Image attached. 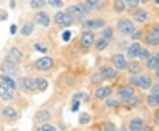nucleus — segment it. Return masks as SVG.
Returning <instances> with one entry per match:
<instances>
[{"label": "nucleus", "mask_w": 159, "mask_h": 131, "mask_svg": "<svg viewBox=\"0 0 159 131\" xmlns=\"http://www.w3.org/2000/svg\"><path fill=\"white\" fill-rule=\"evenodd\" d=\"M102 34H103L104 38H106V39H108L110 40L111 39H112V37H113V29L111 28V27H107V28L103 30Z\"/></svg>", "instance_id": "obj_37"}, {"label": "nucleus", "mask_w": 159, "mask_h": 131, "mask_svg": "<svg viewBox=\"0 0 159 131\" xmlns=\"http://www.w3.org/2000/svg\"><path fill=\"white\" fill-rule=\"evenodd\" d=\"M94 40H95V37H94L93 33H91L90 31L84 32L80 37V45L84 49H89L91 46L93 45Z\"/></svg>", "instance_id": "obj_11"}, {"label": "nucleus", "mask_w": 159, "mask_h": 131, "mask_svg": "<svg viewBox=\"0 0 159 131\" xmlns=\"http://www.w3.org/2000/svg\"><path fill=\"white\" fill-rule=\"evenodd\" d=\"M118 95L122 99L134 96V89L131 86H123L118 90Z\"/></svg>", "instance_id": "obj_15"}, {"label": "nucleus", "mask_w": 159, "mask_h": 131, "mask_svg": "<svg viewBox=\"0 0 159 131\" xmlns=\"http://www.w3.org/2000/svg\"><path fill=\"white\" fill-rule=\"evenodd\" d=\"M54 20L55 23L61 27H70L74 22V18L71 17L66 12L58 11L54 17Z\"/></svg>", "instance_id": "obj_3"}, {"label": "nucleus", "mask_w": 159, "mask_h": 131, "mask_svg": "<svg viewBox=\"0 0 159 131\" xmlns=\"http://www.w3.org/2000/svg\"><path fill=\"white\" fill-rule=\"evenodd\" d=\"M34 19H35V21L41 26H43L45 27L50 26L51 19H50V16L46 13L45 11H39L38 13H36Z\"/></svg>", "instance_id": "obj_14"}, {"label": "nucleus", "mask_w": 159, "mask_h": 131, "mask_svg": "<svg viewBox=\"0 0 159 131\" xmlns=\"http://www.w3.org/2000/svg\"><path fill=\"white\" fill-rule=\"evenodd\" d=\"M11 131H16V130H11Z\"/></svg>", "instance_id": "obj_56"}, {"label": "nucleus", "mask_w": 159, "mask_h": 131, "mask_svg": "<svg viewBox=\"0 0 159 131\" xmlns=\"http://www.w3.org/2000/svg\"><path fill=\"white\" fill-rule=\"evenodd\" d=\"M158 131H159V130H158Z\"/></svg>", "instance_id": "obj_57"}, {"label": "nucleus", "mask_w": 159, "mask_h": 131, "mask_svg": "<svg viewBox=\"0 0 159 131\" xmlns=\"http://www.w3.org/2000/svg\"><path fill=\"white\" fill-rule=\"evenodd\" d=\"M112 131H126V129L124 128V127H122V128H120V129H116V128H115Z\"/></svg>", "instance_id": "obj_51"}, {"label": "nucleus", "mask_w": 159, "mask_h": 131, "mask_svg": "<svg viewBox=\"0 0 159 131\" xmlns=\"http://www.w3.org/2000/svg\"><path fill=\"white\" fill-rule=\"evenodd\" d=\"M36 79V83H37V87H38V90H42V91H44L48 88L49 86V83L48 81L43 78H35Z\"/></svg>", "instance_id": "obj_29"}, {"label": "nucleus", "mask_w": 159, "mask_h": 131, "mask_svg": "<svg viewBox=\"0 0 159 131\" xmlns=\"http://www.w3.org/2000/svg\"><path fill=\"white\" fill-rule=\"evenodd\" d=\"M105 20H103L102 19H89V20H86L83 22V27L89 29H97L100 28L105 25Z\"/></svg>", "instance_id": "obj_13"}, {"label": "nucleus", "mask_w": 159, "mask_h": 131, "mask_svg": "<svg viewBox=\"0 0 159 131\" xmlns=\"http://www.w3.org/2000/svg\"><path fill=\"white\" fill-rule=\"evenodd\" d=\"M112 92V90L110 86L100 87L95 91V96L99 99H104L105 98L109 97Z\"/></svg>", "instance_id": "obj_17"}, {"label": "nucleus", "mask_w": 159, "mask_h": 131, "mask_svg": "<svg viewBox=\"0 0 159 131\" xmlns=\"http://www.w3.org/2000/svg\"><path fill=\"white\" fill-rule=\"evenodd\" d=\"M139 58L141 60H147L150 57V53L148 51L147 49H141V52H140V55H139Z\"/></svg>", "instance_id": "obj_36"}, {"label": "nucleus", "mask_w": 159, "mask_h": 131, "mask_svg": "<svg viewBox=\"0 0 159 131\" xmlns=\"http://www.w3.org/2000/svg\"><path fill=\"white\" fill-rule=\"evenodd\" d=\"M127 70H128V71L130 72L131 74L137 75L140 73V71L142 70V67L139 64V63H137V62H132V63L128 64Z\"/></svg>", "instance_id": "obj_25"}, {"label": "nucleus", "mask_w": 159, "mask_h": 131, "mask_svg": "<svg viewBox=\"0 0 159 131\" xmlns=\"http://www.w3.org/2000/svg\"><path fill=\"white\" fill-rule=\"evenodd\" d=\"M34 64H35V67L37 70H39L41 71H46V70H51L53 67L54 62L51 57H43L37 59Z\"/></svg>", "instance_id": "obj_4"}, {"label": "nucleus", "mask_w": 159, "mask_h": 131, "mask_svg": "<svg viewBox=\"0 0 159 131\" xmlns=\"http://www.w3.org/2000/svg\"><path fill=\"white\" fill-rule=\"evenodd\" d=\"M91 80H92V82H93L94 84H99V83H102L104 79L102 78V76L100 75L99 72H97V73H95V74L92 76Z\"/></svg>", "instance_id": "obj_38"}, {"label": "nucleus", "mask_w": 159, "mask_h": 131, "mask_svg": "<svg viewBox=\"0 0 159 131\" xmlns=\"http://www.w3.org/2000/svg\"><path fill=\"white\" fill-rule=\"evenodd\" d=\"M90 120V115L88 113H83V114H80V116L79 122L80 124H81V125H87L88 123H89Z\"/></svg>", "instance_id": "obj_34"}, {"label": "nucleus", "mask_w": 159, "mask_h": 131, "mask_svg": "<svg viewBox=\"0 0 159 131\" xmlns=\"http://www.w3.org/2000/svg\"><path fill=\"white\" fill-rule=\"evenodd\" d=\"M99 1L100 0H87L85 3V8L87 11H91V10H93L94 8H96L98 5V3H99Z\"/></svg>", "instance_id": "obj_33"}, {"label": "nucleus", "mask_w": 159, "mask_h": 131, "mask_svg": "<svg viewBox=\"0 0 159 131\" xmlns=\"http://www.w3.org/2000/svg\"><path fill=\"white\" fill-rule=\"evenodd\" d=\"M119 105V101L114 99H110L108 100H106V106L109 108H115V107H118Z\"/></svg>", "instance_id": "obj_41"}, {"label": "nucleus", "mask_w": 159, "mask_h": 131, "mask_svg": "<svg viewBox=\"0 0 159 131\" xmlns=\"http://www.w3.org/2000/svg\"><path fill=\"white\" fill-rule=\"evenodd\" d=\"M131 8H135L139 5L140 0H124Z\"/></svg>", "instance_id": "obj_44"}, {"label": "nucleus", "mask_w": 159, "mask_h": 131, "mask_svg": "<svg viewBox=\"0 0 159 131\" xmlns=\"http://www.w3.org/2000/svg\"><path fill=\"white\" fill-rule=\"evenodd\" d=\"M48 3L55 8H60L64 6L62 0H48Z\"/></svg>", "instance_id": "obj_40"}, {"label": "nucleus", "mask_w": 159, "mask_h": 131, "mask_svg": "<svg viewBox=\"0 0 159 131\" xmlns=\"http://www.w3.org/2000/svg\"><path fill=\"white\" fill-rule=\"evenodd\" d=\"M34 119L39 123L45 122L50 119V113H49V111H47L45 109L39 110L38 112H36V114L34 115Z\"/></svg>", "instance_id": "obj_20"}, {"label": "nucleus", "mask_w": 159, "mask_h": 131, "mask_svg": "<svg viewBox=\"0 0 159 131\" xmlns=\"http://www.w3.org/2000/svg\"><path fill=\"white\" fill-rule=\"evenodd\" d=\"M71 38H72V33L70 31H68V30L65 31L62 34V39L64 41L67 42V41L71 40Z\"/></svg>", "instance_id": "obj_43"}, {"label": "nucleus", "mask_w": 159, "mask_h": 131, "mask_svg": "<svg viewBox=\"0 0 159 131\" xmlns=\"http://www.w3.org/2000/svg\"><path fill=\"white\" fill-rule=\"evenodd\" d=\"M112 63H113L114 66L118 70H123L127 69L128 63L125 60V57L122 54H116L112 57Z\"/></svg>", "instance_id": "obj_10"}, {"label": "nucleus", "mask_w": 159, "mask_h": 131, "mask_svg": "<svg viewBox=\"0 0 159 131\" xmlns=\"http://www.w3.org/2000/svg\"><path fill=\"white\" fill-rule=\"evenodd\" d=\"M73 100H79V101L83 100V102H88L89 100V96L86 92H80L74 95Z\"/></svg>", "instance_id": "obj_32"}, {"label": "nucleus", "mask_w": 159, "mask_h": 131, "mask_svg": "<svg viewBox=\"0 0 159 131\" xmlns=\"http://www.w3.org/2000/svg\"><path fill=\"white\" fill-rule=\"evenodd\" d=\"M80 106V101L79 100H73V105H72V111L73 112H77Z\"/></svg>", "instance_id": "obj_45"}, {"label": "nucleus", "mask_w": 159, "mask_h": 131, "mask_svg": "<svg viewBox=\"0 0 159 131\" xmlns=\"http://www.w3.org/2000/svg\"><path fill=\"white\" fill-rule=\"evenodd\" d=\"M109 43H110V40L106 38H100L99 40H97V42L96 43V49H97L98 51H102L104 50L107 47H108Z\"/></svg>", "instance_id": "obj_26"}, {"label": "nucleus", "mask_w": 159, "mask_h": 131, "mask_svg": "<svg viewBox=\"0 0 159 131\" xmlns=\"http://www.w3.org/2000/svg\"><path fill=\"white\" fill-rule=\"evenodd\" d=\"M144 121L140 117H135L130 120L129 130L130 131H142L143 129Z\"/></svg>", "instance_id": "obj_18"}, {"label": "nucleus", "mask_w": 159, "mask_h": 131, "mask_svg": "<svg viewBox=\"0 0 159 131\" xmlns=\"http://www.w3.org/2000/svg\"><path fill=\"white\" fill-rule=\"evenodd\" d=\"M23 85L25 86V88L27 90H29V91H34L38 90L37 83H36V79L35 78H24L23 79Z\"/></svg>", "instance_id": "obj_21"}, {"label": "nucleus", "mask_w": 159, "mask_h": 131, "mask_svg": "<svg viewBox=\"0 0 159 131\" xmlns=\"http://www.w3.org/2000/svg\"><path fill=\"white\" fill-rule=\"evenodd\" d=\"M134 19L138 22H144L147 19V13L143 10H138L134 14Z\"/></svg>", "instance_id": "obj_27"}, {"label": "nucleus", "mask_w": 159, "mask_h": 131, "mask_svg": "<svg viewBox=\"0 0 159 131\" xmlns=\"http://www.w3.org/2000/svg\"><path fill=\"white\" fill-rule=\"evenodd\" d=\"M99 73L104 80L114 79L117 77V70L111 67H109V66L102 67L99 70Z\"/></svg>", "instance_id": "obj_12"}, {"label": "nucleus", "mask_w": 159, "mask_h": 131, "mask_svg": "<svg viewBox=\"0 0 159 131\" xmlns=\"http://www.w3.org/2000/svg\"><path fill=\"white\" fill-rule=\"evenodd\" d=\"M17 26L15 24H11V27H10V34L11 35H14V34L17 33Z\"/></svg>", "instance_id": "obj_48"}, {"label": "nucleus", "mask_w": 159, "mask_h": 131, "mask_svg": "<svg viewBox=\"0 0 159 131\" xmlns=\"http://www.w3.org/2000/svg\"><path fill=\"white\" fill-rule=\"evenodd\" d=\"M1 70L4 72V74L8 75L10 77H15L17 76L20 70L18 69L17 65L15 63H11L9 61H5L1 64Z\"/></svg>", "instance_id": "obj_7"}, {"label": "nucleus", "mask_w": 159, "mask_h": 131, "mask_svg": "<svg viewBox=\"0 0 159 131\" xmlns=\"http://www.w3.org/2000/svg\"><path fill=\"white\" fill-rule=\"evenodd\" d=\"M148 68L149 70H157L159 65V56L158 55H155L153 57H150L148 59Z\"/></svg>", "instance_id": "obj_24"}, {"label": "nucleus", "mask_w": 159, "mask_h": 131, "mask_svg": "<svg viewBox=\"0 0 159 131\" xmlns=\"http://www.w3.org/2000/svg\"><path fill=\"white\" fill-rule=\"evenodd\" d=\"M123 101L125 103V105L130 106V107H134V106H136L137 104L139 103V99L136 97L133 96V97L128 98V99H123Z\"/></svg>", "instance_id": "obj_35"}, {"label": "nucleus", "mask_w": 159, "mask_h": 131, "mask_svg": "<svg viewBox=\"0 0 159 131\" xmlns=\"http://www.w3.org/2000/svg\"><path fill=\"white\" fill-rule=\"evenodd\" d=\"M154 122L155 124L159 125V108L157 110H156L155 114H154V118H153Z\"/></svg>", "instance_id": "obj_47"}, {"label": "nucleus", "mask_w": 159, "mask_h": 131, "mask_svg": "<svg viewBox=\"0 0 159 131\" xmlns=\"http://www.w3.org/2000/svg\"><path fill=\"white\" fill-rule=\"evenodd\" d=\"M125 5L124 0H115L114 1V9L117 12H122L125 10Z\"/></svg>", "instance_id": "obj_31"}, {"label": "nucleus", "mask_w": 159, "mask_h": 131, "mask_svg": "<svg viewBox=\"0 0 159 131\" xmlns=\"http://www.w3.org/2000/svg\"><path fill=\"white\" fill-rule=\"evenodd\" d=\"M34 29V23L31 22V21H28V22H26L24 24V26H23L22 28H21L20 33H21V34L24 35V36H29L30 34L33 33Z\"/></svg>", "instance_id": "obj_23"}, {"label": "nucleus", "mask_w": 159, "mask_h": 131, "mask_svg": "<svg viewBox=\"0 0 159 131\" xmlns=\"http://www.w3.org/2000/svg\"><path fill=\"white\" fill-rule=\"evenodd\" d=\"M147 101L148 105L152 108L159 107V94L158 95H154V94L148 95L147 98Z\"/></svg>", "instance_id": "obj_28"}, {"label": "nucleus", "mask_w": 159, "mask_h": 131, "mask_svg": "<svg viewBox=\"0 0 159 131\" xmlns=\"http://www.w3.org/2000/svg\"><path fill=\"white\" fill-rule=\"evenodd\" d=\"M10 4H11V6H10V7H11V8H14V6H15V5H14V4H15L14 0H12V1H11V3H10Z\"/></svg>", "instance_id": "obj_52"}, {"label": "nucleus", "mask_w": 159, "mask_h": 131, "mask_svg": "<svg viewBox=\"0 0 159 131\" xmlns=\"http://www.w3.org/2000/svg\"><path fill=\"white\" fill-rule=\"evenodd\" d=\"M34 47L37 51L41 52L42 54H45L46 52H47V48L44 47L43 45H42L41 43H35Z\"/></svg>", "instance_id": "obj_42"}, {"label": "nucleus", "mask_w": 159, "mask_h": 131, "mask_svg": "<svg viewBox=\"0 0 159 131\" xmlns=\"http://www.w3.org/2000/svg\"><path fill=\"white\" fill-rule=\"evenodd\" d=\"M142 49V46L138 42H134L129 47L128 50H127V57L129 58H135L139 57L140 52Z\"/></svg>", "instance_id": "obj_19"}, {"label": "nucleus", "mask_w": 159, "mask_h": 131, "mask_svg": "<svg viewBox=\"0 0 159 131\" xmlns=\"http://www.w3.org/2000/svg\"><path fill=\"white\" fill-rule=\"evenodd\" d=\"M46 5V0H31L30 7L32 9H39Z\"/></svg>", "instance_id": "obj_30"}, {"label": "nucleus", "mask_w": 159, "mask_h": 131, "mask_svg": "<svg viewBox=\"0 0 159 131\" xmlns=\"http://www.w3.org/2000/svg\"><path fill=\"white\" fill-rule=\"evenodd\" d=\"M37 131H57L55 127H53L51 124H43L40 127L39 129H37Z\"/></svg>", "instance_id": "obj_39"}, {"label": "nucleus", "mask_w": 159, "mask_h": 131, "mask_svg": "<svg viewBox=\"0 0 159 131\" xmlns=\"http://www.w3.org/2000/svg\"><path fill=\"white\" fill-rule=\"evenodd\" d=\"M156 74H157V77L159 78V65L158 67L157 68V72H156Z\"/></svg>", "instance_id": "obj_53"}, {"label": "nucleus", "mask_w": 159, "mask_h": 131, "mask_svg": "<svg viewBox=\"0 0 159 131\" xmlns=\"http://www.w3.org/2000/svg\"><path fill=\"white\" fill-rule=\"evenodd\" d=\"M2 114L3 116L10 120H15L18 119L17 111L11 107H6L2 109Z\"/></svg>", "instance_id": "obj_16"}, {"label": "nucleus", "mask_w": 159, "mask_h": 131, "mask_svg": "<svg viewBox=\"0 0 159 131\" xmlns=\"http://www.w3.org/2000/svg\"><path fill=\"white\" fill-rule=\"evenodd\" d=\"M14 97V90L0 80V98L5 101H10Z\"/></svg>", "instance_id": "obj_6"}, {"label": "nucleus", "mask_w": 159, "mask_h": 131, "mask_svg": "<svg viewBox=\"0 0 159 131\" xmlns=\"http://www.w3.org/2000/svg\"><path fill=\"white\" fill-rule=\"evenodd\" d=\"M142 34V32H138V33H134L133 34V38L134 39H138L139 37H141Z\"/></svg>", "instance_id": "obj_49"}, {"label": "nucleus", "mask_w": 159, "mask_h": 131, "mask_svg": "<svg viewBox=\"0 0 159 131\" xmlns=\"http://www.w3.org/2000/svg\"><path fill=\"white\" fill-rule=\"evenodd\" d=\"M130 82L137 87L148 90L152 86V79L148 76H136L130 78Z\"/></svg>", "instance_id": "obj_1"}, {"label": "nucleus", "mask_w": 159, "mask_h": 131, "mask_svg": "<svg viewBox=\"0 0 159 131\" xmlns=\"http://www.w3.org/2000/svg\"><path fill=\"white\" fill-rule=\"evenodd\" d=\"M22 56L23 54L21 50H20L16 47H13L10 49V51L8 52V55H7V57H6V61H9L11 63L16 64L20 61Z\"/></svg>", "instance_id": "obj_9"}, {"label": "nucleus", "mask_w": 159, "mask_h": 131, "mask_svg": "<svg viewBox=\"0 0 159 131\" xmlns=\"http://www.w3.org/2000/svg\"><path fill=\"white\" fill-rule=\"evenodd\" d=\"M66 11L72 18H79L81 17L82 15H84V13L87 12V10H86L84 5L77 4V5L68 6L66 9Z\"/></svg>", "instance_id": "obj_5"}, {"label": "nucleus", "mask_w": 159, "mask_h": 131, "mask_svg": "<svg viewBox=\"0 0 159 131\" xmlns=\"http://www.w3.org/2000/svg\"><path fill=\"white\" fill-rule=\"evenodd\" d=\"M0 79H1V81H3L4 83H6L7 86H10L11 89H13L14 91L16 90V88H17V84H16V82L14 81V79L12 78V77H10V76H8V75L3 74L0 76Z\"/></svg>", "instance_id": "obj_22"}, {"label": "nucleus", "mask_w": 159, "mask_h": 131, "mask_svg": "<svg viewBox=\"0 0 159 131\" xmlns=\"http://www.w3.org/2000/svg\"><path fill=\"white\" fill-rule=\"evenodd\" d=\"M151 94L154 95H158L159 94V83L158 84H156L155 86L152 87L151 89Z\"/></svg>", "instance_id": "obj_46"}, {"label": "nucleus", "mask_w": 159, "mask_h": 131, "mask_svg": "<svg viewBox=\"0 0 159 131\" xmlns=\"http://www.w3.org/2000/svg\"><path fill=\"white\" fill-rule=\"evenodd\" d=\"M142 131H152V128L150 126H146L143 128V129Z\"/></svg>", "instance_id": "obj_50"}, {"label": "nucleus", "mask_w": 159, "mask_h": 131, "mask_svg": "<svg viewBox=\"0 0 159 131\" xmlns=\"http://www.w3.org/2000/svg\"><path fill=\"white\" fill-rule=\"evenodd\" d=\"M117 27L124 34H133L135 31V27L133 22L128 19H121L117 23Z\"/></svg>", "instance_id": "obj_2"}, {"label": "nucleus", "mask_w": 159, "mask_h": 131, "mask_svg": "<svg viewBox=\"0 0 159 131\" xmlns=\"http://www.w3.org/2000/svg\"><path fill=\"white\" fill-rule=\"evenodd\" d=\"M141 1H142V3H147V2H148L149 0H141Z\"/></svg>", "instance_id": "obj_54"}, {"label": "nucleus", "mask_w": 159, "mask_h": 131, "mask_svg": "<svg viewBox=\"0 0 159 131\" xmlns=\"http://www.w3.org/2000/svg\"><path fill=\"white\" fill-rule=\"evenodd\" d=\"M155 2H156L157 4H158L159 5V0H155Z\"/></svg>", "instance_id": "obj_55"}, {"label": "nucleus", "mask_w": 159, "mask_h": 131, "mask_svg": "<svg viewBox=\"0 0 159 131\" xmlns=\"http://www.w3.org/2000/svg\"><path fill=\"white\" fill-rule=\"evenodd\" d=\"M147 42L149 45L156 46L159 44V25L155 26L148 32L147 36Z\"/></svg>", "instance_id": "obj_8"}]
</instances>
